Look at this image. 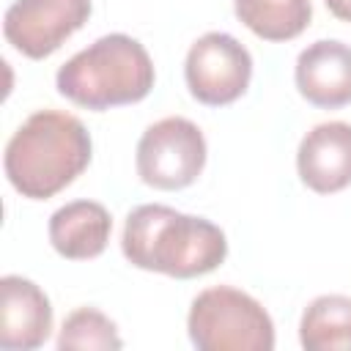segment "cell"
Segmentation results:
<instances>
[{"label":"cell","instance_id":"14","mask_svg":"<svg viewBox=\"0 0 351 351\" xmlns=\"http://www.w3.org/2000/svg\"><path fill=\"white\" fill-rule=\"evenodd\" d=\"M121 346L118 326L96 307H77L58 332V351H107Z\"/></svg>","mask_w":351,"mask_h":351},{"label":"cell","instance_id":"8","mask_svg":"<svg viewBox=\"0 0 351 351\" xmlns=\"http://www.w3.org/2000/svg\"><path fill=\"white\" fill-rule=\"evenodd\" d=\"M52 335V304L47 293L27 277L5 274L0 280V346L8 351H30Z\"/></svg>","mask_w":351,"mask_h":351},{"label":"cell","instance_id":"3","mask_svg":"<svg viewBox=\"0 0 351 351\" xmlns=\"http://www.w3.org/2000/svg\"><path fill=\"white\" fill-rule=\"evenodd\" d=\"M154 80L148 49L126 33H110L69 58L58 69L55 88L69 101L101 112L145 99Z\"/></svg>","mask_w":351,"mask_h":351},{"label":"cell","instance_id":"12","mask_svg":"<svg viewBox=\"0 0 351 351\" xmlns=\"http://www.w3.org/2000/svg\"><path fill=\"white\" fill-rule=\"evenodd\" d=\"M299 343L307 351H351V296H315L302 313Z\"/></svg>","mask_w":351,"mask_h":351},{"label":"cell","instance_id":"1","mask_svg":"<svg viewBox=\"0 0 351 351\" xmlns=\"http://www.w3.org/2000/svg\"><path fill=\"white\" fill-rule=\"evenodd\" d=\"M121 250L137 269L189 280L214 271L228 258V239L222 228L206 217L145 203L129 211Z\"/></svg>","mask_w":351,"mask_h":351},{"label":"cell","instance_id":"5","mask_svg":"<svg viewBox=\"0 0 351 351\" xmlns=\"http://www.w3.org/2000/svg\"><path fill=\"white\" fill-rule=\"evenodd\" d=\"M137 176L154 189H184L206 167V137L181 115L151 123L137 143Z\"/></svg>","mask_w":351,"mask_h":351},{"label":"cell","instance_id":"9","mask_svg":"<svg viewBox=\"0 0 351 351\" xmlns=\"http://www.w3.org/2000/svg\"><path fill=\"white\" fill-rule=\"evenodd\" d=\"M296 170L302 184L318 195L346 189L351 184V123L326 121L313 126L299 143Z\"/></svg>","mask_w":351,"mask_h":351},{"label":"cell","instance_id":"11","mask_svg":"<svg viewBox=\"0 0 351 351\" xmlns=\"http://www.w3.org/2000/svg\"><path fill=\"white\" fill-rule=\"evenodd\" d=\"M112 217L96 200H71L49 217V244L69 261L99 258L110 241Z\"/></svg>","mask_w":351,"mask_h":351},{"label":"cell","instance_id":"15","mask_svg":"<svg viewBox=\"0 0 351 351\" xmlns=\"http://www.w3.org/2000/svg\"><path fill=\"white\" fill-rule=\"evenodd\" d=\"M324 3H326V8H329L337 19L351 22V0H324Z\"/></svg>","mask_w":351,"mask_h":351},{"label":"cell","instance_id":"4","mask_svg":"<svg viewBox=\"0 0 351 351\" xmlns=\"http://www.w3.org/2000/svg\"><path fill=\"white\" fill-rule=\"evenodd\" d=\"M186 332L197 351H271L274 324L250 293L214 285L192 299Z\"/></svg>","mask_w":351,"mask_h":351},{"label":"cell","instance_id":"6","mask_svg":"<svg viewBox=\"0 0 351 351\" xmlns=\"http://www.w3.org/2000/svg\"><path fill=\"white\" fill-rule=\"evenodd\" d=\"M184 77L189 93L208 107L236 101L252 77L250 49L230 33H203L186 52Z\"/></svg>","mask_w":351,"mask_h":351},{"label":"cell","instance_id":"13","mask_svg":"<svg viewBox=\"0 0 351 351\" xmlns=\"http://www.w3.org/2000/svg\"><path fill=\"white\" fill-rule=\"evenodd\" d=\"M236 16L266 41L296 38L313 16L310 0H233Z\"/></svg>","mask_w":351,"mask_h":351},{"label":"cell","instance_id":"2","mask_svg":"<svg viewBox=\"0 0 351 351\" xmlns=\"http://www.w3.org/2000/svg\"><path fill=\"white\" fill-rule=\"evenodd\" d=\"M90 134L77 115L38 110L11 134L3 167L22 197L47 200L90 165Z\"/></svg>","mask_w":351,"mask_h":351},{"label":"cell","instance_id":"10","mask_svg":"<svg viewBox=\"0 0 351 351\" xmlns=\"http://www.w3.org/2000/svg\"><path fill=\"white\" fill-rule=\"evenodd\" d=\"M299 93L324 110L351 104V47L337 38H321L304 47L296 58Z\"/></svg>","mask_w":351,"mask_h":351},{"label":"cell","instance_id":"7","mask_svg":"<svg viewBox=\"0 0 351 351\" xmlns=\"http://www.w3.org/2000/svg\"><path fill=\"white\" fill-rule=\"evenodd\" d=\"M88 16L90 0H14L3 14V36L16 52L41 60L60 49Z\"/></svg>","mask_w":351,"mask_h":351}]
</instances>
